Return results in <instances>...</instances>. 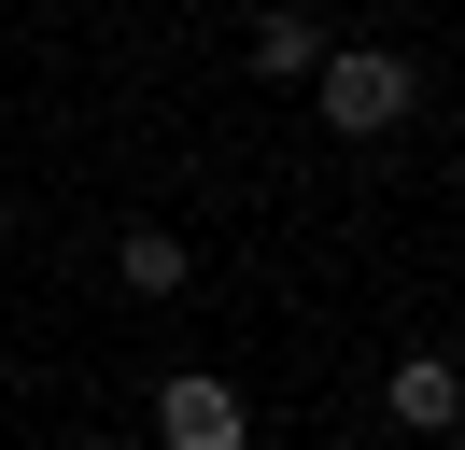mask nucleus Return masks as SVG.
I'll return each mask as SVG.
<instances>
[{
    "label": "nucleus",
    "instance_id": "nucleus-1",
    "mask_svg": "<svg viewBox=\"0 0 465 450\" xmlns=\"http://www.w3.org/2000/svg\"><path fill=\"white\" fill-rule=\"evenodd\" d=\"M324 127H339V141L409 127V56H395V43H352V56H324Z\"/></svg>",
    "mask_w": 465,
    "mask_h": 450
},
{
    "label": "nucleus",
    "instance_id": "nucleus-5",
    "mask_svg": "<svg viewBox=\"0 0 465 450\" xmlns=\"http://www.w3.org/2000/svg\"><path fill=\"white\" fill-rule=\"evenodd\" d=\"M114 268L142 281V296H170V281H183V240H170V225H127V240H114Z\"/></svg>",
    "mask_w": 465,
    "mask_h": 450
},
{
    "label": "nucleus",
    "instance_id": "nucleus-2",
    "mask_svg": "<svg viewBox=\"0 0 465 450\" xmlns=\"http://www.w3.org/2000/svg\"><path fill=\"white\" fill-rule=\"evenodd\" d=\"M155 436H170V450H240L254 422H240V394L212 380V366H183V380L155 394Z\"/></svg>",
    "mask_w": 465,
    "mask_h": 450
},
{
    "label": "nucleus",
    "instance_id": "nucleus-6",
    "mask_svg": "<svg viewBox=\"0 0 465 450\" xmlns=\"http://www.w3.org/2000/svg\"><path fill=\"white\" fill-rule=\"evenodd\" d=\"M409 450H423V436H409Z\"/></svg>",
    "mask_w": 465,
    "mask_h": 450
},
{
    "label": "nucleus",
    "instance_id": "nucleus-3",
    "mask_svg": "<svg viewBox=\"0 0 465 450\" xmlns=\"http://www.w3.org/2000/svg\"><path fill=\"white\" fill-rule=\"evenodd\" d=\"M381 394H395V422H409V436L465 422V366H451V352H395V380H381Z\"/></svg>",
    "mask_w": 465,
    "mask_h": 450
},
{
    "label": "nucleus",
    "instance_id": "nucleus-4",
    "mask_svg": "<svg viewBox=\"0 0 465 450\" xmlns=\"http://www.w3.org/2000/svg\"><path fill=\"white\" fill-rule=\"evenodd\" d=\"M254 71H268V84L324 71V28H311V15H254Z\"/></svg>",
    "mask_w": 465,
    "mask_h": 450
}]
</instances>
